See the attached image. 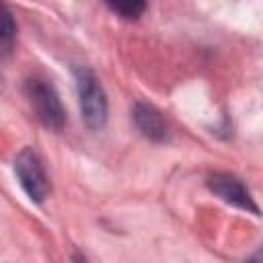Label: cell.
Returning a JSON list of instances; mask_svg holds the SVG:
<instances>
[{"instance_id":"obj_1","label":"cell","mask_w":263,"mask_h":263,"mask_svg":"<svg viewBox=\"0 0 263 263\" xmlns=\"http://www.w3.org/2000/svg\"><path fill=\"white\" fill-rule=\"evenodd\" d=\"M74 80L78 90V105L84 123L90 129H101L107 123V95L99 82V78L84 66L74 68Z\"/></svg>"},{"instance_id":"obj_2","label":"cell","mask_w":263,"mask_h":263,"mask_svg":"<svg viewBox=\"0 0 263 263\" xmlns=\"http://www.w3.org/2000/svg\"><path fill=\"white\" fill-rule=\"evenodd\" d=\"M25 95L35 111V117L49 132H62L66 123V111L62 107L55 88L41 78H29L25 82Z\"/></svg>"},{"instance_id":"obj_3","label":"cell","mask_w":263,"mask_h":263,"mask_svg":"<svg viewBox=\"0 0 263 263\" xmlns=\"http://www.w3.org/2000/svg\"><path fill=\"white\" fill-rule=\"evenodd\" d=\"M14 175L18 185L33 203H43L49 193V179L43 160L35 148H23L14 158Z\"/></svg>"},{"instance_id":"obj_4","label":"cell","mask_w":263,"mask_h":263,"mask_svg":"<svg viewBox=\"0 0 263 263\" xmlns=\"http://www.w3.org/2000/svg\"><path fill=\"white\" fill-rule=\"evenodd\" d=\"M208 189L218 195L222 201L238 208V210H245V212H251L253 216H259V205L255 203L251 191L247 189V185L236 177V175H230V173H214L208 177Z\"/></svg>"},{"instance_id":"obj_5","label":"cell","mask_w":263,"mask_h":263,"mask_svg":"<svg viewBox=\"0 0 263 263\" xmlns=\"http://www.w3.org/2000/svg\"><path fill=\"white\" fill-rule=\"evenodd\" d=\"M132 119L136 123V127L140 129V134L144 138H148L150 142H156V144H162L168 140L171 132H168V125L166 121L162 119V113L152 107L150 103H142L138 101L132 109Z\"/></svg>"},{"instance_id":"obj_6","label":"cell","mask_w":263,"mask_h":263,"mask_svg":"<svg viewBox=\"0 0 263 263\" xmlns=\"http://www.w3.org/2000/svg\"><path fill=\"white\" fill-rule=\"evenodd\" d=\"M107 8L115 14H119L125 21H134L138 18L144 10H146V2H138V0H123V2H107Z\"/></svg>"},{"instance_id":"obj_7","label":"cell","mask_w":263,"mask_h":263,"mask_svg":"<svg viewBox=\"0 0 263 263\" xmlns=\"http://www.w3.org/2000/svg\"><path fill=\"white\" fill-rule=\"evenodd\" d=\"M16 35V23L10 14V10L0 4V45L2 47H10Z\"/></svg>"},{"instance_id":"obj_8","label":"cell","mask_w":263,"mask_h":263,"mask_svg":"<svg viewBox=\"0 0 263 263\" xmlns=\"http://www.w3.org/2000/svg\"><path fill=\"white\" fill-rule=\"evenodd\" d=\"M242 263H261V251H257L253 257H249V259H245Z\"/></svg>"}]
</instances>
